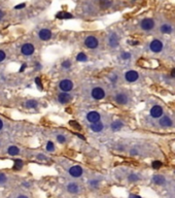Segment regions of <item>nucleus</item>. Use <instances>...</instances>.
<instances>
[{"label":"nucleus","mask_w":175,"mask_h":198,"mask_svg":"<svg viewBox=\"0 0 175 198\" xmlns=\"http://www.w3.org/2000/svg\"><path fill=\"white\" fill-rule=\"evenodd\" d=\"M59 88L61 89V91H63V92L69 93L70 91L73 89V81L67 79H62V81L59 83Z\"/></svg>","instance_id":"f257e3e1"},{"label":"nucleus","mask_w":175,"mask_h":198,"mask_svg":"<svg viewBox=\"0 0 175 198\" xmlns=\"http://www.w3.org/2000/svg\"><path fill=\"white\" fill-rule=\"evenodd\" d=\"M91 96L94 98L95 100H101L105 97V91L103 88L101 87H96L92 90Z\"/></svg>","instance_id":"f03ea898"},{"label":"nucleus","mask_w":175,"mask_h":198,"mask_svg":"<svg viewBox=\"0 0 175 198\" xmlns=\"http://www.w3.org/2000/svg\"><path fill=\"white\" fill-rule=\"evenodd\" d=\"M85 44H86L87 48L93 50V49H96V48H97L98 44H99V41H98V39L95 37V36L90 35L85 39Z\"/></svg>","instance_id":"7ed1b4c3"},{"label":"nucleus","mask_w":175,"mask_h":198,"mask_svg":"<svg viewBox=\"0 0 175 198\" xmlns=\"http://www.w3.org/2000/svg\"><path fill=\"white\" fill-rule=\"evenodd\" d=\"M140 27L142 28L143 30L145 31H149L153 28L155 27V22L153 19H149V18H146V19H143L140 23Z\"/></svg>","instance_id":"20e7f679"},{"label":"nucleus","mask_w":175,"mask_h":198,"mask_svg":"<svg viewBox=\"0 0 175 198\" xmlns=\"http://www.w3.org/2000/svg\"><path fill=\"white\" fill-rule=\"evenodd\" d=\"M149 49H151V52H154V53H160L163 50V44H162V41L159 40V39H154L151 42V44H149Z\"/></svg>","instance_id":"39448f33"},{"label":"nucleus","mask_w":175,"mask_h":198,"mask_svg":"<svg viewBox=\"0 0 175 198\" xmlns=\"http://www.w3.org/2000/svg\"><path fill=\"white\" fill-rule=\"evenodd\" d=\"M34 51H35L34 46L31 44H25L21 48V53L24 56H31V55H33Z\"/></svg>","instance_id":"423d86ee"},{"label":"nucleus","mask_w":175,"mask_h":198,"mask_svg":"<svg viewBox=\"0 0 175 198\" xmlns=\"http://www.w3.org/2000/svg\"><path fill=\"white\" fill-rule=\"evenodd\" d=\"M125 79H126L127 81H129V83H134V81H136L139 79V74H138L137 71L129 70L125 74Z\"/></svg>","instance_id":"0eeeda50"},{"label":"nucleus","mask_w":175,"mask_h":198,"mask_svg":"<svg viewBox=\"0 0 175 198\" xmlns=\"http://www.w3.org/2000/svg\"><path fill=\"white\" fill-rule=\"evenodd\" d=\"M87 120H88L91 124L97 123V122H100L101 116H100V114L98 111H90V113H88V115H87Z\"/></svg>","instance_id":"6e6552de"},{"label":"nucleus","mask_w":175,"mask_h":198,"mask_svg":"<svg viewBox=\"0 0 175 198\" xmlns=\"http://www.w3.org/2000/svg\"><path fill=\"white\" fill-rule=\"evenodd\" d=\"M163 107L160 105H154L151 109V116L155 119H158V118H161L163 116Z\"/></svg>","instance_id":"1a4fd4ad"},{"label":"nucleus","mask_w":175,"mask_h":198,"mask_svg":"<svg viewBox=\"0 0 175 198\" xmlns=\"http://www.w3.org/2000/svg\"><path fill=\"white\" fill-rule=\"evenodd\" d=\"M83 173H84V170L79 165H74L72 167H70L69 169V174L73 177H79Z\"/></svg>","instance_id":"9d476101"},{"label":"nucleus","mask_w":175,"mask_h":198,"mask_svg":"<svg viewBox=\"0 0 175 198\" xmlns=\"http://www.w3.org/2000/svg\"><path fill=\"white\" fill-rule=\"evenodd\" d=\"M159 124L161 127L163 128H170L173 126V121L171 120V118L168 117V116H164L162 117L159 121Z\"/></svg>","instance_id":"9b49d317"},{"label":"nucleus","mask_w":175,"mask_h":198,"mask_svg":"<svg viewBox=\"0 0 175 198\" xmlns=\"http://www.w3.org/2000/svg\"><path fill=\"white\" fill-rule=\"evenodd\" d=\"M71 99H72V96L67 92H62L58 95V101H59L61 104H66V103L70 102Z\"/></svg>","instance_id":"f8f14e48"},{"label":"nucleus","mask_w":175,"mask_h":198,"mask_svg":"<svg viewBox=\"0 0 175 198\" xmlns=\"http://www.w3.org/2000/svg\"><path fill=\"white\" fill-rule=\"evenodd\" d=\"M120 44V38L116 33H111L109 37H108V44L111 48H116Z\"/></svg>","instance_id":"ddd939ff"},{"label":"nucleus","mask_w":175,"mask_h":198,"mask_svg":"<svg viewBox=\"0 0 175 198\" xmlns=\"http://www.w3.org/2000/svg\"><path fill=\"white\" fill-rule=\"evenodd\" d=\"M114 100H116V103H119L121 105H124V104L128 103V96L125 93H118L114 96Z\"/></svg>","instance_id":"4468645a"},{"label":"nucleus","mask_w":175,"mask_h":198,"mask_svg":"<svg viewBox=\"0 0 175 198\" xmlns=\"http://www.w3.org/2000/svg\"><path fill=\"white\" fill-rule=\"evenodd\" d=\"M38 36L40 38L41 40H49L52 38V31L49 29H41L39 32H38Z\"/></svg>","instance_id":"2eb2a0df"},{"label":"nucleus","mask_w":175,"mask_h":198,"mask_svg":"<svg viewBox=\"0 0 175 198\" xmlns=\"http://www.w3.org/2000/svg\"><path fill=\"white\" fill-rule=\"evenodd\" d=\"M90 128H91V130L93 131V132L99 133V132H101V131L103 130V128H104V125H103V123H101V122L93 123V124H91Z\"/></svg>","instance_id":"dca6fc26"},{"label":"nucleus","mask_w":175,"mask_h":198,"mask_svg":"<svg viewBox=\"0 0 175 198\" xmlns=\"http://www.w3.org/2000/svg\"><path fill=\"white\" fill-rule=\"evenodd\" d=\"M153 182L157 185H164L166 183V179H165L164 175H162V174H155L153 176Z\"/></svg>","instance_id":"f3484780"},{"label":"nucleus","mask_w":175,"mask_h":198,"mask_svg":"<svg viewBox=\"0 0 175 198\" xmlns=\"http://www.w3.org/2000/svg\"><path fill=\"white\" fill-rule=\"evenodd\" d=\"M173 31V28L171 25L169 24H164L161 26V32L164 34H171Z\"/></svg>","instance_id":"a211bd4d"},{"label":"nucleus","mask_w":175,"mask_h":198,"mask_svg":"<svg viewBox=\"0 0 175 198\" xmlns=\"http://www.w3.org/2000/svg\"><path fill=\"white\" fill-rule=\"evenodd\" d=\"M7 153L11 156H16V155H18L20 153V149L17 146H11V147H8Z\"/></svg>","instance_id":"6ab92c4d"},{"label":"nucleus","mask_w":175,"mask_h":198,"mask_svg":"<svg viewBox=\"0 0 175 198\" xmlns=\"http://www.w3.org/2000/svg\"><path fill=\"white\" fill-rule=\"evenodd\" d=\"M37 105H38L37 101L34 100V99H29V100L26 101V103H25V106L27 109H36Z\"/></svg>","instance_id":"aec40b11"},{"label":"nucleus","mask_w":175,"mask_h":198,"mask_svg":"<svg viewBox=\"0 0 175 198\" xmlns=\"http://www.w3.org/2000/svg\"><path fill=\"white\" fill-rule=\"evenodd\" d=\"M123 126H124L123 122H121V121H116V122H113L112 124H111V129H112L113 131H119L123 128Z\"/></svg>","instance_id":"412c9836"},{"label":"nucleus","mask_w":175,"mask_h":198,"mask_svg":"<svg viewBox=\"0 0 175 198\" xmlns=\"http://www.w3.org/2000/svg\"><path fill=\"white\" fill-rule=\"evenodd\" d=\"M56 17L58 19H71L72 15L69 14V13H66V11H60V13L57 14Z\"/></svg>","instance_id":"4be33fe9"},{"label":"nucleus","mask_w":175,"mask_h":198,"mask_svg":"<svg viewBox=\"0 0 175 198\" xmlns=\"http://www.w3.org/2000/svg\"><path fill=\"white\" fill-rule=\"evenodd\" d=\"M67 190L68 192L70 193H78V186L76 184H74V183H71V184H69L67 186Z\"/></svg>","instance_id":"5701e85b"},{"label":"nucleus","mask_w":175,"mask_h":198,"mask_svg":"<svg viewBox=\"0 0 175 198\" xmlns=\"http://www.w3.org/2000/svg\"><path fill=\"white\" fill-rule=\"evenodd\" d=\"M76 60H77L78 62H86L87 60H88V57H87V55L85 53H79L76 56Z\"/></svg>","instance_id":"b1692460"},{"label":"nucleus","mask_w":175,"mask_h":198,"mask_svg":"<svg viewBox=\"0 0 175 198\" xmlns=\"http://www.w3.org/2000/svg\"><path fill=\"white\" fill-rule=\"evenodd\" d=\"M24 166V162L21 159H16L14 164V169H21Z\"/></svg>","instance_id":"393cba45"},{"label":"nucleus","mask_w":175,"mask_h":198,"mask_svg":"<svg viewBox=\"0 0 175 198\" xmlns=\"http://www.w3.org/2000/svg\"><path fill=\"white\" fill-rule=\"evenodd\" d=\"M46 151L48 152H54L55 151V144L53 141H48V144H46Z\"/></svg>","instance_id":"a878e982"},{"label":"nucleus","mask_w":175,"mask_h":198,"mask_svg":"<svg viewBox=\"0 0 175 198\" xmlns=\"http://www.w3.org/2000/svg\"><path fill=\"white\" fill-rule=\"evenodd\" d=\"M69 124H70V126H71V127H73L74 129H76V130H81V126L78 124L76 121H70Z\"/></svg>","instance_id":"bb28decb"},{"label":"nucleus","mask_w":175,"mask_h":198,"mask_svg":"<svg viewBox=\"0 0 175 198\" xmlns=\"http://www.w3.org/2000/svg\"><path fill=\"white\" fill-rule=\"evenodd\" d=\"M151 165H153V168H154V169H159V168H161V167H162L163 163H162L161 161L156 160V161H154V162L151 163Z\"/></svg>","instance_id":"cd10ccee"},{"label":"nucleus","mask_w":175,"mask_h":198,"mask_svg":"<svg viewBox=\"0 0 175 198\" xmlns=\"http://www.w3.org/2000/svg\"><path fill=\"white\" fill-rule=\"evenodd\" d=\"M128 179H129L130 182H137V181H139V176L136 173H131Z\"/></svg>","instance_id":"c85d7f7f"},{"label":"nucleus","mask_w":175,"mask_h":198,"mask_svg":"<svg viewBox=\"0 0 175 198\" xmlns=\"http://www.w3.org/2000/svg\"><path fill=\"white\" fill-rule=\"evenodd\" d=\"M99 3L103 8H107L108 6L110 5V2L108 0H99Z\"/></svg>","instance_id":"c756f323"},{"label":"nucleus","mask_w":175,"mask_h":198,"mask_svg":"<svg viewBox=\"0 0 175 198\" xmlns=\"http://www.w3.org/2000/svg\"><path fill=\"white\" fill-rule=\"evenodd\" d=\"M57 140H58V142H60V144H64L65 141H66V137H65L64 135H62V134H59V135L57 136Z\"/></svg>","instance_id":"7c9ffc66"},{"label":"nucleus","mask_w":175,"mask_h":198,"mask_svg":"<svg viewBox=\"0 0 175 198\" xmlns=\"http://www.w3.org/2000/svg\"><path fill=\"white\" fill-rule=\"evenodd\" d=\"M62 66L66 69H69L71 67V62H70V60H65L64 62L62 63Z\"/></svg>","instance_id":"2f4dec72"},{"label":"nucleus","mask_w":175,"mask_h":198,"mask_svg":"<svg viewBox=\"0 0 175 198\" xmlns=\"http://www.w3.org/2000/svg\"><path fill=\"white\" fill-rule=\"evenodd\" d=\"M6 181H7V177L4 173H0V185L5 184Z\"/></svg>","instance_id":"473e14b6"},{"label":"nucleus","mask_w":175,"mask_h":198,"mask_svg":"<svg viewBox=\"0 0 175 198\" xmlns=\"http://www.w3.org/2000/svg\"><path fill=\"white\" fill-rule=\"evenodd\" d=\"M122 59L124 60H129L131 58V54L130 53H127V52H124V53H122Z\"/></svg>","instance_id":"72a5a7b5"},{"label":"nucleus","mask_w":175,"mask_h":198,"mask_svg":"<svg viewBox=\"0 0 175 198\" xmlns=\"http://www.w3.org/2000/svg\"><path fill=\"white\" fill-rule=\"evenodd\" d=\"M35 84H36V86H37V87L39 88L40 90L43 89L42 85H41V79H40V77H36V79H35Z\"/></svg>","instance_id":"f704fd0d"},{"label":"nucleus","mask_w":175,"mask_h":198,"mask_svg":"<svg viewBox=\"0 0 175 198\" xmlns=\"http://www.w3.org/2000/svg\"><path fill=\"white\" fill-rule=\"evenodd\" d=\"M6 58V54H5V52L2 51V50H0V62H2V61H4Z\"/></svg>","instance_id":"c9c22d12"},{"label":"nucleus","mask_w":175,"mask_h":198,"mask_svg":"<svg viewBox=\"0 0 175 198\" xmlns=\"http://www.w3.org/2000/svg\"><path fill=\"white\" fill-rule=\"evenodd\" d=\"M26 6L25 3H21V4H18V5L15 6V9H22V8H24Z\"/></svg>","instance_id":"e433bc0d"},{"label":"nucleus","mask_w":175,"mask_h":198,"mask_svg":"<svg viewBox=\"0 0 175 198\" xmlns=\"http://www.w3.org/2000/svg\"><path fill=\"white\" fill-rule=\"evenodd\" d=\"M90 185H91L92 187H97L98 185H99V182H98V181H91V182H90Z\"/></svg>","instance_id":"4c0bfd02"},{"label":"nucleus","mask_w":175,"mask_h":198,"mask_svg":"<svg viewBox=\"0 0 175 198\" xmlns=\"http://www.w3.org/2000/svg\"><path fill=\"white\" fill-rule=\"evenodd\" d=\"M171 77H174L175 79V68H173L171 70Z\"/></svg>","instance_id":"58836bf2"},{"label":"nucleus","mask_w":175,"mask_h":198,"mask_svg":"<svg viewBox=\"0 0 175 198\" xmlns=\"http://www.w3.org/2000/svg\"><path fill=\"white\" fill-rule=\"evenodd\" d=\"M37 158H38V159H46V156H44V155H42V154H39L37 156Z\"/></svg>","instance_id":"ea45409f"},{"label":"nucleus","mask_w":175,"mask_h":198,"mask_svg":"<svg viewBox=\"0 0 175 198\" xmlns=\"http://www.w3.org/2000/svg\"><path fill=\"white\" fill-rule=\"evenodd\" d=\"M26 64H23V65H22V67H21V69H20V72H22V71H24L25 70V68H26Z\"/></svg>","instance_id":"a19ab883"},{"label":"nucleus","mask_w":175,"mask_h":198,"mask_svg":"<svg viewBox=\"0 0 175 198\" xmlns=\"http://www.w3.org/2000/svg\"><path fill=\"white\" fill-rule=\"evenodd\" d=\"M129 198H142V197H141V196H139V195H130Z\"/></svg>","instance_id":"79ce46f5"},{"label":"nucleus","mask_w":175,"mask_h":198,"mask_svg":"<svg viewBox=\"0 0 175 198\" xmlns=\"http://www.w3.org/2000/svg\"><path fill=\"white\" fill-rule=\"evenodd\" d=\"M2 128H3V121H2L1 119H0V130H1Z\"/></svg>","instance_id":"37998d69"},{"label":"nucleus","mask_w":175,"mask_h":198,"mask_svg":"<svg viewBox=\"0 0 175 198\" xmlns=\"http://www.w3.org/2000/svg\"><path fill=\"white\" fill-rule=\"evenodd\" d=\"M17 198H29L28 196H26V195H19Z\"/></svg>","instance_id":"c03bdc74"},{"label":"nucleus","mask_w":175,"mask_h":198,"mask_svg":"<svg viewBox=\"0 0 175 198\" xmlns=\"http://www.w3.org/2000/svg\"><path fill=\"white\" fill-rule=\"evenodd\" d=\"M40 68H41L40 64H39V63H37V64H36V69H40Z\"/></svg>","instance_id":"a18cd8bd"},{"label":"nucleus","mask_w":175,"mask_h":198,"mask_svg":"<svg viewBox=\"0 0 175 198\" xmlns=\"http://www.w3.org/2000/svg\"><path fill=\"white\" fill-rule=\"evenodd\" d=\"M3 16H4V14H3V13H2V11H0V20H1V19H2V18H3Z\"/></svg>","instance_id":"49530a36"},{"label":"nucleus","mask_w":175,"mask_h":198,"mask_svg":"<svg viewBox=\"0 0 175 198\" xmlns=\"http://www.w3.org/2000/svg\"><path fill=\"white\" fill-rule=\"evenodd\" d=\"M136 153H137V152H136L135 150H134V151H133V150H132V151H131V155H135V154H136Z\"/></svg>","instance_id":"de8ad7c7"},{"label":"nucleus","mask_w":175,"mask_h":198,"mask_svg":"<svg viewBox=\"0 0 175 198\" xmlns=\"http://www.w3.org/2000/svg\"><path fill=\"white\" fill-rule=\"evenodd\" d=\"M131 44H138V41H132V42H130Z\"/></svg>","instance_id":"09e8293b"},{"label":"nucleus","mask_w":175,"mask_h":198,"mask_svg":"<svg viewBox=\"0 0 175 198\" xmlns=\"http://www.w3.org/2000/svg\"><path fill=\"white\" fill-rule=\"evenodd\" d=\"M174 173H175V171H174Z\"/></svg>","instance_id":"8fccbe9b"}]
</instances>
